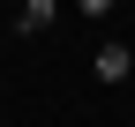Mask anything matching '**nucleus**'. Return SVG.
Here are the masks:
<instances>
[{
    "instance_id": "nucleus-1",
    "label": "nucleus",
    "mask_w": 135,
    "mask_h": 127,
    "mask_svg": "<svg viewBox=\"0 0 135 127\" xmlns=\"http://www.w3.org/2000/svg\"><path fill=\"white\" fill-rule=\"evenodd\" d=\"M98 75H105V82H135V52L128 45H98V60H90Z\"/></svg>"
},
{
    "instance_id": "nucleus-2",
    "label": "nucleus",
    "mask_w": 135,
    "mask_h": 127,
    "mask_svg": "<svg viewBox=\"0 0 135 127\" xmlns=\"http://www.w3.org/2000/svg\"><path fill=\"white\" fill-rule=\"evenodd\" d=\"M15 30H23V38H38V30H53V0H23V15H15Z\"/></svg>"
}]
</instances>
